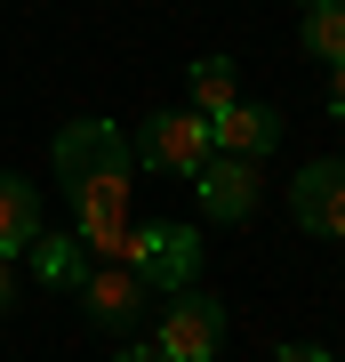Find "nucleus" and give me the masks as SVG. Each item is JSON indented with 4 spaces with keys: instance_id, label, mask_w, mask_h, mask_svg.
I'll return each instance as SVG.
<instances>
[{
    "instance_id": "f257e3e1",
    "label": "nucleus",
    "mask_w": 345,
    "mask_h": 362,
    "mask_svg": "<svg viewBox=\"0 0 345 362\" xmlns=\"http://www.w3.org/2000/svg\"><path fill=\"white\" fill-rule=\"evenodd\" d=\"M56 177H64V202H73V233L97 266H121L128 250V177H137V145H128L121 121H64L56 129Z\"/></svg>"
},
{
    "instance_id": "f03ea898",
    "label": "nucleus",
    "mask_w": 345,
    "mask_h": 362,
    "mask_svg": "<svg viewBox=\"0 0 345 362\" xmlns=\"http://www.w3.org/2000/svg\"><path fill=\"white\" fill-rule=\"evenodd\" d=\"M121 266L137 274L145 290H193L201 282V233L193 226H128V250H121Z\"/></svg>"
},
{
    "instance_id": "7ed1b4c3",
    "label": "nucleus",
    "mask_w": 345,
    "mask_h": 362,
    "mask_svg": "<svg viewBox=\"0 0 345 362\" xmlns=\"http://www.w3.org/2000/svg\"><path fill=\"white\" fill-rule=\"evenodd\" d=\"M153 346H161V362H217V346H225V306H217L201 282L177 290L169 314H161V330H153Z\"/></svg>"
},
{
    "instance_id": "20e7f679",
    "label": "nucleus",
    "mask_w": 345,
    "mask_h": 362,
    "mask_svg": "<svg viewBox=\"0 0 345 362\" xmlns=\"http://www.w3.org/2000/svg\"><path fill=\"white\" fill-rule=\"evenodd\" d=\"M217 145H209V113H145L137 121V169H169V177H193Z\"/></svg>"
},
{
    "instance_id": "39448f33",
    "label": "nucleus",
    "mask_w": 345,
    "mask_h": 362,
    "mask_svg": "<svg viewBox=\"0 0 345 362\" xmlns=\"http://www.w3.org/2000/svg\"><path fill=\"white\" fill-rule=\"evenodd\" d=\"M289 218L321 233V242H345V161H305L297 169V185H289Z\"/></svg>"
},
{
    "instance_id": "423d86ee",
    "label": "nucleus",
    "mask_w": 345,
    "mask_h": 362,
    "mask_svg": "<svg viewBox=\"0 0 345 362\" xmlns=\"http://www.w3.org/2000/svg\"><path fill=\"white\" fill-rule=\"evenodd\" d=\"M193 194H201V209H209L217 226H241V218H257V161L209 153L201 169H193Z\"/></svg>"
},
{
    "instance_id": "0eeeda50",
    "label": "nucleus",
    "mask_w": 345,
    "mask_h": 362,
    "mask_svg": "<svg viewBox=\"0 0 345 362\" xmlns=\"http://www.w3.org/2000/svg\"><path fill=\"white\" fill-rule=\"evenodd\" d=\"M80 306H89L97 330H128L145 314V282L128 266H89V274H80Z\"/></svg>"
},
{
    "instance_id": "6e6552de",
    "label": "nucleus",
    "mask_w": 345,
    "mask_h": 362,
    "mask_svg": "<svg viewBox=\"0 0 345 362\" xmlns=\"http://www.w3.org/2000/svg\"><path fill=\"white\" fill-rule=\"evenodd\" d=\"M209 145L233 161H265L273 145H282V113L273 105H225L217 121H209Z\"/></svg>"
},
{
    "instance_id": "1a4fd4ad",
    "label": "nucleus",
    "mask_w": 345,
    "mask_h": 362,
    "mask_svg": "<svg viewBox=\"0 0 345 362\" xmlns=\"http://www.w3.org/2000/svg\"><path fill=\"white\" fill-rule=\"evenodd\" d=\"M32 233H40V185H25L16 169H0V258H25Z\"/></svg>"
},
{
    "instance_id": "9d476101",
    "label": "nucleus",
    "mask_w": 345,
    "mask_h": 362,
    "mask_svg": "<svg viewBox=\"0 0 345 362\" xmlns=\"http://www.w3.org/2000/svg\"><path fill=\"white\" fill-rule=\"evenodd\" d=\"M25 258H32V274H40L49 290H80V274L97 266L89 250H80V233H32V242H25Z\"/></svg>"
},
{
    "instance_id": "9b49d317",
    "label": "nucleus",
    "mask_w": 345,
    "mask_h": 362,
    "mask_svg": "<svg viewBox=\"0 0 345 362\" xmlns=\"http://www.w3.org/2000/svg\"><path fill=\"white\" fill-rule=\"evenodd\" d=\"M225 105H241V73H233V57H193V113L217 121Z\"/></svg>"
},
{
    "instance_id": "f8f14e48",
    "label": "nucleus",
    "mask_w": 345,
    "mask_h": 362,
    "mask_svg": "<svg viewBox=\"0 0 345 362\" xmlns=\"http://www.w3.org/2000/svg\"><path fill=\"white\" fill-rule=\"evenodd\" d=\"M297 40H305V57H345V0H313L305 25H297Z\"/></svg>"
},
{
    "instance_id": "ddd939ff",
    "label": "nucleus",
    "mask_w": 345,
    "mask_h": 362,
    "mask_svg": "<svg viewBox=\"0 0 345 362\" xmlns=\"http://www.w3.org/2000/svg\"><path fill=\"white\" fill-rule=\"evenodd\" d=\"M273 362H337V354H329V346H313V338H289Z\"/></svg>"
},
{
    "instance_id": "4468645a",
    "label": "nucleus",
    "mask_w": 345,
    "mask_h": 362,
    "mask_svg": "<svg viewBox=\"0 0 345 362\" xmlns=\"http://www.w3.org/2000/svg\"><path fill=\"white\" fill-rule=\"evenodd\" d=\"M329 113L345 121V57H337V65H329Z\"/></svg>"
},
{
    "instance_id": "2eb2a0df",
    "label": "nucleus",
    "mask_w": 345,
    "mask_h": 362,
    "mask_svg": "<svg viewBox=\"0 0 345 362\" xmlns=\"http://www.w3.org/2000/svg\"><path fill=\"white\" fill-rule=\"evenodd\" d=\"M121 362H161V346H153V338H128V346H121Z\"/></svg>"
},
{
    "instance_id": "dca6fc26",
    "label": "nucleus",
    "mask_w": 345,
    "mask_h": 362,
    "mask_svg": "<svg viewBox=\"0 0 345 362\" xmlns=\"http://www.w3.org/2000/svg\"><path fill=\"white\" fill-rule=\"evenodd\" d=\"M8 298H16V274H8V258H0V314H8Z\"/></svg>"
},
{
    "instance_id": "f3484780",
    "label": "nucleus",
    "mask_w": 345,
    "mask_h": 362,
    "mask_svg": "<svg viewBox=\"0 0 345 362\" xmlns=\"http://www.w3.org/2000/svg\"><path fill=\"white\" fill-rule=\"evenodd\" d=\"M297 8H313V0H297Z\"/></svg>"
}]
</instances>
